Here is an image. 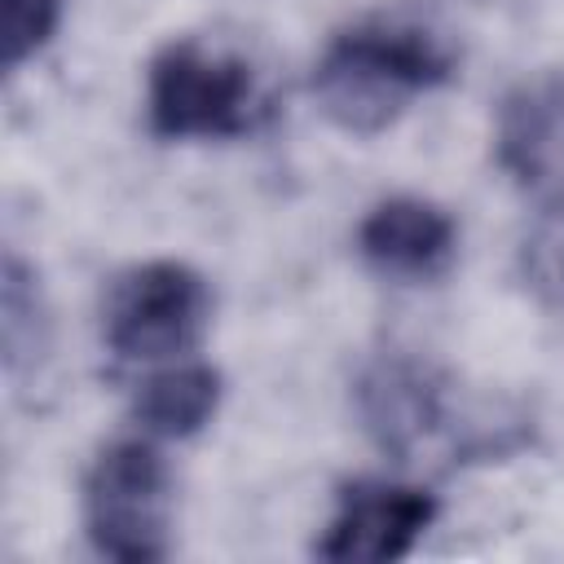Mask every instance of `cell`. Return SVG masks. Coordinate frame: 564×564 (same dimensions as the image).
Masks as SVG:
<instances>
[{
    "instance_id": "7c38bea8",
    "label": "cell",
    "mask_w": 564,
    "mask_h": 564,
    "mask_svg": "<svg viewBox=\"0 0 564 564\" xmlns=\"http://www.w3.org/2000/svg\"><path fill=\"white\" fill-rule=\"evenodd\" d=\"M62 13H66V0H0L4 66L18 70L26 57H35L62 26Z\"/></svg>"
},
{
    "instance_id": "8fae6325",
    "label": "cell",
    "mask_w": 564,
    "mask_h": 564,
    "mask_svg": "<svg viewBox=\"0 0 564 564\" xmlns=\"http://www.w3.org/2000/svg\"><path fill=\"white\" fill-rule=\"evenodd\" d=\"M520 278L538 300L564 304V203L546 207L520 242Z\"/></svg>"
},
{
    "instance_id": "30bf717a",
    "label": "cell",
    "mask_w": 564,
    "mask_h": 564,
    "mask_svg": "<svg viewBox=\"0 0 564 564\" xmlns=\"http://www.w3.org/2000/svg\"><path fill=\"white\" fill-rule=\"evenodd\" d=\"M0 313H4V366L18 370L26 357H40V286H35V273L9 256L4 260V300H0Z\"/></svg>"
},
{
    "instance_id": "3957f363",
    "label": "cell",
    "mask_w": 564,
    "mask_h": 564,
    "mask_svg": "<svg viewBox=\"0 0 564 564\" xmlns=\"http://www.w3.org/2000/svg\"><path fill=\"white\" fill-rule=\"evenodd\" d=\"M84 529L88 542L119 564L167 555L172 471L154 436L115 441L93 458L84 476Z\"/></svg>"
},
{
    "instance_id": "ba28073f",
    "label": "cell",
    "mask_w": 564,
    "mask_h": 564,
    "mask_svg": "<svg viewBox=\"0 0 564 564\" xmlns=\"http://www.w3.org/2000/svg\"><path fill=\"white\" fill-rule=\"evenodd\" d=\"M357 410L383 449L410 454L441 427L445 383L414 357H383L357 379Z\"/></svg>"
},
{
    "instance_id": "9c48e42d",
    "label": "cell",
    "mask_w": 564,
    "mask_h": 564,
    "mask_svg": "<svg viewBox=\"0 0 564 564\" xmlns=\"http://www.w3.org/2000/svg\"><path fill=\"white\" fill-rule=\"evenodd\" d=\"M220 405V370L207 361H159L132 397V419L141 436L154 441H181L212 423Z\"/></svg>"
},
{
    "instance_id": "5b68a950",
    "label": "cell",
    "mask_w": 564,
    "mask_h": 564,
    "mask_svg": "<svg viewBox=\"0 0 564 564\" xmlns=\"http://www.w3.org/2000/svg\"><path fill=\"white\" fill-rule=\"evenodd\" d=\"M494 163L542 207L564 203V75L533 70L516 79L494 110Z\"/></svg>"
},
{
    "instance_id": "8992f818",
    "label": "cell",
    "mask_w": 564,
    "mask_h": 564,
    "mask_svg": "<svg viewBox=\"0 0 564 564\" xmlns=\"http://www.w3.org/2000/svg\"><path fill=\"white\" fill-rule=\"evenodd\" d=\"M432 520L436 498L427 489L401 480H357L339 494L317 555L330 564H392L414 551Z\"/></svg>"
},
{
    "instance_id": "52a82bcc",
    "label": "cell",
    "mask_w": 564,
    "mask_h": 564,
    "mask_svg": "<svg viewBox=\"0 0 564 564\" xmlns=\"http://www.w3.org/2000/svg\"><path fill=\"white\" fill-rule=\"evenodd\" d=\"M357 256L388 282H432L458 256V225L432 198L392 194L361 216Z\"/></svg>"
},
{
    "instance_id": "6da1fadb",
    "label": "cell",
    "mask_w": 564,
    "mask_h": 564,
    "mask_svg": "<svg viewBox=\"0 0 564 564\" xmlns=\"http://www.w3.org/2000/svg\"><path fill=\"white\" fill-rule=\"evenodd\" d=\"M454 75V44L419 13H366L335 31L313 62L317 110L352 132L370 137L392 128L423 93Z\"/></svg>"
},
{
    "instance_id": "277c9868",
    "label": "cell",
    "mask_w": 564,
    "mask_h": 564,
    "mask_svg": "<svg viewBox=\"0 0 564 564\" xmlns=\"http://www.w3.org/2000/svg\"><path fill=\"white\" fill-rule=\"evenodd\" d=\"M212 322L207 278L181 260H145L119 273L101 304V335L123 361L185 357Z\"/></svg>"
},
{
    "instance_id": "7a4b0ae2",
    "label": "cell",
    "mask_w": 564,
    "mask_h": 564,
    "mask_svg": "<svg viewBox=\"0 0 564 564\" xmlns=\"http://www.w3.org/2000/svg\"><path fill=\"white\" fill-rule=\"evenodd\" d=\"M260 110L264 88L234 48L185 35L163 44L145 70V115L167 141L242 137Z\"/></svg>"
}]
</instances>
